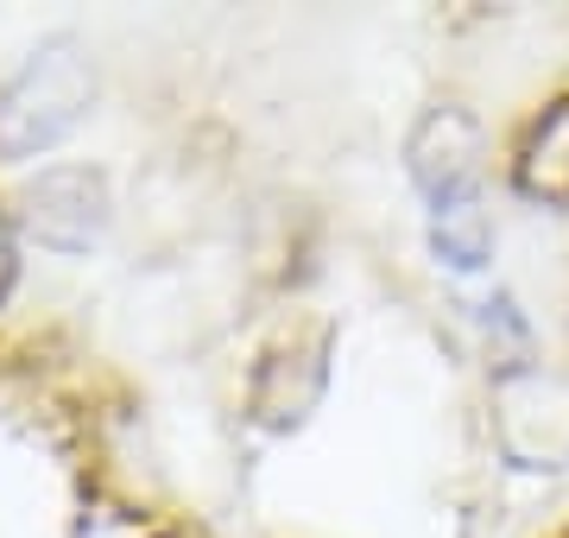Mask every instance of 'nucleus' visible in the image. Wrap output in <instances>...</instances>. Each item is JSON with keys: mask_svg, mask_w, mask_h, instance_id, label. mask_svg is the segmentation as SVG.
Here are the masks:
<instances>
[{"mask_svg": "<svg viewBox=\"0 0 569 538\" xmlns=\"http://www.w3.org/2000/svg\"><path fill=\"white\" fill-rule=\"evenodd\" d=\"M430 241H437V253H443L449 267H481L488 260V222L475 216L468 203L456 209H437V228H430Z\"/></svg>", "mask_w": 569, "mask_h": 538, "instance_id": "obj_4", "label": "nucleus"}, {"mask_svg": "<svg viewBox=\"0 0 569 538\" xmlns=\"http://www.w3.org/2000/svg\"><path fill=\"white\" fill-rule=\"evenodd\" d=\"M7 279H13V248H7V228H0V291H7Z\"/></svg>", "mask_w": 569, "mask_h": 538, "instance_id": "obj_5", "label": "nucleus"}, {"mask_svg": "<svg viewBox=\"0 0 569 538\" xmlns=\"http://www.w3.org/2000/svg\"><path fill=\"white\" fill-rule=\"evenodd\" d=\"M475 152H481L475 121H468L462 108H437L418 127V140H411V178L425 185V197L437 209H456L475 190Z\"/></svg>", "mask_w": 569, "mask_h": 538, "instance_id": "obj_2", "label": "nucleus"}, {"mask_svg": "<svg viewBox=\"0 0 569 538\" xmlns=\"http://www.w3.org/2000/svg\"><path fill=\"white\" fill-rule=\"evenodd\" d=\"M519 185L538 190V197H569V102H557L538 121L526 146V166H519Z\"/></svg>", "mask_w": 569, "mask_h": 538, "instance_id": "obj_3", "label": "nucleus"}, {"mask_svg": "<svg viewBox=\"0 0 569 538\" xmlns=\"http://www.w3.org/2000/svg\"><path fill=\"white\" fill-rule=\"evenodd\" d=\"M89 70L77 63L70 44H51L44 58L26 63V77L7 89V108H0V121H7V146L13 152H32V146H51L63 127L82 114L89 102Z\"/></svg>", "mask_w": 569, "mask_h": 538, "instance_id": "obj_1", "label": "nucleus"}]
</instances>
